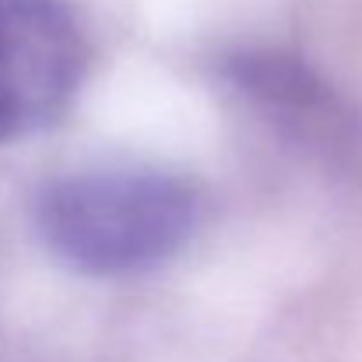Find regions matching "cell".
<instances>
[{
  "label": "cell",
  "instance_id": "cell-3",
  "mask_svg": "<svg viewBox=\"0 0 362 362\" xmlns=\"http://www.w3.org/2000/svg\"><path fill=\"white\" fill-rule=\"evenodd\" d=\"M85 64L88 46L64 0H0V144L57 120Z\"/></svg>",
  "mask_w": 362,
  "mask_h": 362
},
{
  "label": "cell",
  "instance_id": "cell-1",
  "mask_svg": "<svg viewBox=\"0 0 362 362\" xmlns=\"http://www.w3.org/2000/svg\"><path fill=\"white\" fill-rule=\"evenodd\" d=\"M201 190L176 173L117 165L49 180L32 204L42 246L85 278H137L194 240Z\"/></svg>",
  "mask_w": 362,
  "mask_h": 362
},
{
  "label": "cell",
  "instance_id": "cell-2",
  "mask_svg": "<svg viewBox=\"0 0 362 362\" xmlns=\"http://www.w3.org/2000/svg\"><path fill=\"white\" fill-rule=\"evenodd\" d=\"M222 78L281 137L341 176H362V120L303 57L243 46L222 60Z\"/></svg>",
  "mask_w": 362,
  "mask_h": 362
}]
</instances>
